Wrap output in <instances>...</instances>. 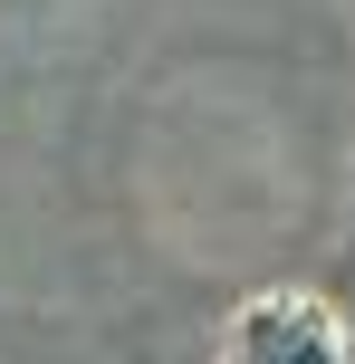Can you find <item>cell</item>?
I'll return each instance as SVG.
<instances>
[{
	"instance_id": "1",
	"label": "cell",
	"mask_w": 355,
	"mask_h": 364,
	"mask_svg": "<svg viewBox=\"0 0 355 364\" xmlns=\"http://www.w3.org/2000/svg\"><path fill=\"white\" fill-rule=\"evenodd\" d=\"M221 355H240V364H346V316L307 288H269L231 316Z\"/></svg>"
}]
</instances>
